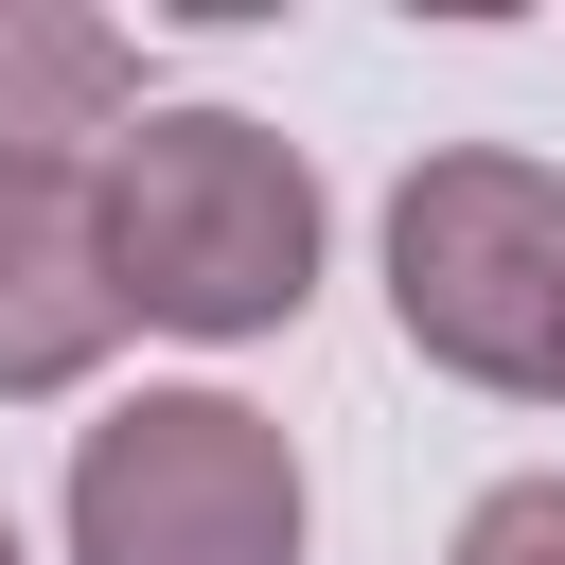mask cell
<instances>
[{
  "label": "cell",
  "mask_w": 565,
  "mask_h": 565,
  "mask_svg": "<svg viewBox=\"0 0 565 565\" xmlns=\"http://www.w3.org/2000/svg\"><path fill=\"white\" fill-rule=\"evenodd\" d=\"M547 406H565V318H547Z\"/></svg>",
  "instance_id": "7"
},
{
  "label": "cell",
  "mask_w": 565,
  "mask_h": 565,
  "mask_svg": "<svg viewBox=\"0 0 565 565\" xmlns=\"http://www.w3.org/2000/svg\"><path fill=\"white\" fill-rule=\"evenodd\" d=\"M459 565H565V477H494L459 512Z\"/></svg>",
  "instance_id": "6"
},
{
  "label": "cell",
  "mask_w": 565,
  "mask_h": 565,
  "mask_svg": "<svg viewBox=\"0 0 565 565\" xmlns=\"http://www.w3.org/2000/svg\"><path fill=\"white\" fill-rule=\"evenodd\" d=\"M388 300L406 353H441L459 388H547V318H565V177L547 159H424L388 194Z\"/></svg>",
  "instance_id": "3"
},
{
  "label": "cell",
  "mask_w": 565,
  "mask_h": 565,
  "mask_svg": "<svg viewBox=\"0 0 565 565\" xmlns=\"http://www.w3.org/2000/svg\"><path fill=\"white\" fill-rule=\"evenodd\" d=\"M106 212V282L124 318H177V335H282L300 282H318V177L300 141H265L247 106H159L106 141L88 177Z\"/></svg>",
  "instance_id": "1"
},
{
  "label": "cell",
  "mask_w": 565,
  "mask_h": 565,
  "mask_svg": "<svg viewBox=\"0 0 565 565\" xmlns=\"http://www.w3.org/2000/svg\"><path fill=\"white\" fill-rule=\"evenodd\" d=\"M71 565H300V459L230 388H141L71 441Z\"/></svg>",
  "instance_id": "2"
},
{
  "label": "cell",
  "mask_w": 565,
  "mask_h": 565,
  "mask_svg": "<svg viewBox=\"0 0 565 565\" xmlns=\"http://www.w3.org/2000/svg\"><path fill=\"white\" fill-rule=\"evenodd\" d=\"M106 335H124V282H106V212H88V177H0V406L88 388Z\"/></svg>",
  "instance_id": "4"
},
{
  "label": "cell",
  "mask_w": 565,
  "mask_h": 565,
  "mask_svg": "<svg viewBox=\"0 0 565 565\" xmlns=\"http://www.w3.org/2000/svg\"><path fill=\"white\" fill-rule=\"evenodd\" d=\"M0 565H18V530H0Z\"/></svg>",
  "instance_id": "8"
},
{
  "label": "cell",
  "mask_w": 565,
  "mask_h": 565,
  "mask_svg": "<svg viewBox=\"0 0 565 565\" xmlns=\"http://www.w3.org/2000/svg\"><path fill=\"white\" fill-rule=\"evenodd\" d=\"M124 88H141V53H124L106 18L0 0V177H71V141L124 124Z\"/></svg>",
  "instance_id": "5"
}]
</instances>
